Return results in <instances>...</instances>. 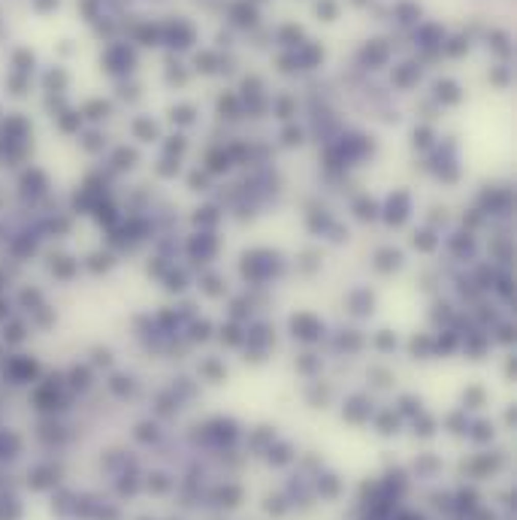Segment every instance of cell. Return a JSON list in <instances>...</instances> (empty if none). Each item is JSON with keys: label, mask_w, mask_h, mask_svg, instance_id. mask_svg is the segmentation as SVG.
<instances>
[{"label": "cell", "mask_w": 517, "mask_h": 520, "mask_svg": "<svg viewBox=\"0 0 517 520\" xmlns=\"http://www.w3.org/2000/svg\"><path fill=\"white\" fill-rule=\"evenodd\" d=\"M378 260H381V263H378V269H390V266L396 269V266L403 263V254H400V251H381Z\"/></svg>", "instance_id": "1"}, {"label": "cell", "mask_w": 517, "mask_h": 520, "mask_svg": "<svg viewBox=\"0 0 517 520\" xmlns=\"http://www.w3.org/2000/svg\"><path fill=\"white\" fill-rule=\"evenodd\" d=\"M414 245H420L424 251H430V248L436 245V239H433V233H414Z\"/></svg>", "instance_id": "2"}, {"label": "cell", "mask_w": 517, "mask_h": 520, "mask_svg": "<svg viewBox=\"0 0 517 520\" xmlns=\"http://www.w3.org/2000/svg\"><path fill=\"white\" fill-rule=\"evenodd\" d=\"M360 218H375V206L372 203H360V212H357Z\"/></svg>", "instance_id": "3"}, {"label": "cell", "mask_w": 517, "mask_h": 520, "mask_svg": "<svg viewBox=\"0 0 517 520\" xmlns=\"http://www.w3.org/2000/svg\"><path fill=\"white\" fill-rule=\"evenodd\" d=\"M167 288H170V291H182V288H185V278H182V275H173Z\"/></svg>", "instance_id": "4"}]
</instances>
